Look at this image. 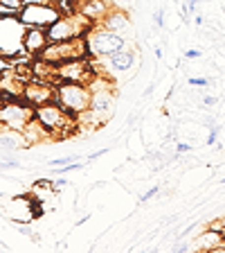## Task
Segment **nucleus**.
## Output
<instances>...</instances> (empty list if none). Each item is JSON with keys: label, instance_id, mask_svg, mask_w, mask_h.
<instances>
[{"label": "nucleus", "instance_id": "obj_1", "mask_svg": "<svg viewBox=\"0 0 225 253\" xmlns=\"http://www.w3.org/2000/svg\"><path fill=\"white\" fill-rule=\"evenodd\" d=\"M54 100L68 111L72 118L84 116L90 109V100H93V88L81 82H61L57 86V95Z\"/></svg>", "mask_w": 225, "mask_h": 253}, {"label": "nucleus", "instance_id": "obj_2", "mask_svg": "<svg viewBox=\"0 0 225 253\" xmlns=\"http://www.w3.org/2000/svg\"><path fill=\"white\" fill-rule=\"evenodd\" d=\"M95 27V23L90 18H86L84 14H63L57 23L47 27V39L50 43H61V41H74V39H81L86 37L90 30Z\"/></svg>", "mask_w": 225, "mask_h": 253}, {"label": "nucleus", "instance_id": "obj_3", "mask_svg": "<svg viewBox=\"0 0 225 253\" xmlns=\"http://www.w3.org/2000/svg\"><path fill=\"white\" fill-rule=\"evenodd\" d=\"M90 88H93V100H90V109L86 111L84 116H79L77 120H88L90 126H101L110 120L113 111H115V95L108 86H99V82L95 79L90 82Z\"/></svg>", "mask_w": 225, "mask_h": 253}, {"label": "nucleus", "instance_id": "obj_4", "mask_svg": "<svg viewBox=\"0 0 225 253\" xmlns=\"http://www.w3.org/2000/svg\"><path fill=\"white\" fill-rule=\"evenodd\" d=\"M86 43H88V54L97 59H108L115 52H120L122 47H126L124 34L113 30H106L104 25H95L93 30L86 34Z\"/></svg>", "mask_w": 225, "mask_h": 253}, {"label": "nucleus", "instance_id": "obj_5", "mask_svg": "<svg viewBox=\"0 0 225 253\" xmlns=\"http://www.w3.org/2000/svg\"><path fill=\"white\" fill-rule=\"evenodd\" d=\"M34 118H36L52 136H65L70 129H74V120H77V118L70 116L57 100L47 102V104H41V106H34Z\"/></svg>", "mask_w": 225, "mask_h": 253}, {"label": "nucleus", "instance_id": "obj_6", "mask_svg": "<svg viewBox=\"0 0 225 253\" xmlns=\"http://www.w3.org/2000/svg\"><path fill=\"white\" fill-rule=\"evenodd\" d=\"M88 57V43L86 37L74 39V41H61V43H47L45 50L38 54V59L47 61L50 66H61L72 59H86Z\"/></svg>", "mask_w": 225, "mask_h": 253}, {"label": "nucleus", "instance_id": "obj_7", "mask_svg": "<svg viewBox=\"0 0 225 253\" xmlns=\"http://www.w3.org/2000/svg\"><path fill=\"white\" fill-rule=\"evenodd\" d=\"M61 9L54 5H45V2H25L18 14H16V21L25 27H41V30H47V27L57 23L61 18Z\"/></svg>", "mask_w": 225, "mask_h": 253}, {"label": "nucleus", "instance_id": "obj_8", "mask_svg": "<svg viewBox=\"0 0 225 253\" xmlns=\"http://www.w3.org/2000/svg\"><path fill=\"white\" fill-rule=\"evenodd\" d=\"M32 120H34V106H30L23 97H18V100H5L0 104V126L2 129L23 131Z\"/></svg>", "mask_w": 225, "mask_h": 253}, {"label": "nucleus", "instance_id": "obj_9", "mask_svg": "<svg viewBox=\"0 0 225 253\" xmlns=\"http://www.w3.org/2000/svg\"><path fill=\"white\" fill-rule=\"evenodd\" d=\"M57 79L59 82H81L90 86V82H95V73L86 59H72V61L57 66Z\"/></svg>", "mask_w": 225, "mask_h": 253}, {"label": "nucleus", "instance_id": "obj_10", "mask_svg": "<svg viewBox=\"0 0 225 253\" xmlns=\"http://www.w3.org/2000/svg\"><path fill=\"white\" fill-rule=\"evenodd\" d=\"M57 95V88H52L50 84L45 82H27L25 84V90H23V100L27 102L30 106H41V104H47V102L54 100Z\"/></svg>", "mask_w": 225, "mask_h": 253}, {"label": "nucleus", "instance_id": "obj_11", "mask_svg": "<svg viewBox=\"0 0 225 253\" xmlns=\"http://www.w3.org/2000/svg\"><path fill=\"white\" fill-rule=\"evenodd\" d=\"M77 11L84 14L86 18H90L93 23H101L106 18V14L110 11L108 0H79Z\"/></svg>", "mask_w": 225, "mask_h": 253}, {"label": "nucleus", "instance_id": "obj_12", "mask_svg": "<svg viewBox=\"0 0 225 253\" xmlns=\"http://www.w3.org/2000/svg\"><path fill=\"white\" fill-rule=\"evenodd\" d=\"M50 43L47 39V32L41 30V27H27V32L23 34V47H25V52L30 54H41L45 50V45Z\"/></svg>", "mask_w": 225, "mask_h": 253}, {"label": "nucleus", "instance_id": "obj_13", "mask_svg": "<svg viewBox=\"0 0 225 253\" xmlns=\"http://www.w3.org/2000/svg\"><path fill=\"white\" fill-rule=\"evenodd\" d=\"M99 25H104L106 30H113V32H120L122 34V32H126L131 27V18H129V14L122 9H110Z\"/></svg>", "mask_w": 225, "mask_h": 253}, {"label": "nucleus", "instance_id": "obj_14", "mask_svg": "<svg viewBox=\"0 0 225 253\" xmlns=\"http://www.w3.org/2000/svg\"><path fill=\"white\" fill-rule=\"evenodd\" d=\"M30 142H27L25 133L23 131H14V129H0V147L2 149H18V147H27Z\"/></svg>", "mask_w": 225, "mask_h": 253}, {"label": "nucleus", "instance_id": "obj_15", "mask_svg": "<svg viewBox=\"0 0 225 253\" xmlns=\"http://www.w3.org/2000/svg\"><path fill=\"white\" fill-rule=\"evenodd\" d=\"M108 61L117 73H126V70H131L133 61H135V52H133L131 47H122L120 52H115L113 57H108Z\"/></svg>", "mask_w": 225, "mask_h": 253}, {"label": "nucleus", "instance_id": "obj_16", "mask_svg": "<svg viewBox=\"0 0 225 253\" xmlns=\"http://www.w3.org/2000/svg\"><path fill=\"white\" fill-rule=\"evenodd\" d=\"M23 133H25V138H27V142H30V145H36V142H43V140H47V138L52 136V133L47 131V129L41 125V122L36 120V118H34V120H32L30 125H27L25 129H23Z\"/></svg>", "mask_w": 225, "mask_h": 253}, {"label": "nucleus", "instance_id": "obj_17", "mask_svg": "<svg viewBox=\"0 0 225 253\" xmlns=\"http://www.w3.org/2000/svg\"><path fill=\"white\" fill-rule=\"evenodd\" d=\"M0 7L7 11H16V14H18V11L25 7V0H0Z\"/></svg>", "mask_w": 225, "mask_h": 253}, {"label": "nucleus", "instance_id": "obj_18", "mask_svg": "<svg viewBox=\"0 0 225 253\" xmlns=\"http://www.w3.org/2000/svg\"><path fill=\"white\" fill-rule=\"evenodd\" d=\"M79 161V156L74 154V156H63V158H54V161H50V168L52 169H57V168H63V165H70V163H77Z\"/></svg>", "mask_w": 225, "mask_h": 253}, {"label": "nucleus", "instance_id": "obj_19", "mask_svg": "<svg viewBox=\"0 0 225 253\" xmlns=\"http://www.w3.org/2000/svg\"><path fill=\"white\" fill-rule=\"evenodd\" d=\"M187 84L189 86H200V88H205V86L210 84V79H205V77H189Z\"/></svg>", "mask_w": 225, "mask_h": 253}, {"label": "nucleus", "instance_id": "obj_20", "mask_svg": "<svg viewBox=\"0 0 225 253\" xmlns=\"http://www.w3.org/2000/svg\"><path fill=\"white\" fill-rule=\"evenodd\" d=\"M158 192H160V188H158V185H153V188H149V190H147V192H144V195H142V197H140V201H142V204H144V201L153 199V197H156V195H158Z\"/></svg>", "mask_w": 225, "mask_h": 253}, {"label": "nucleus", "instance_id": "obj_21", "mask_svg": "<svg viewBox=\"0 0 225 253\" xmlns=\"http://www.w3.org/2000/svg\"><path fill=\"white\" fill-rule=\"evenodd\" d=\"M200 57H203V52H200L198 47H192V50L185 52V59H189V61H192V59H200Z\"/></svg>", "mask_w": 225, "mask_h": 253}, {"label": "nucleus", "instance_id": "obj_22", "mask_svg": "<svg viewBox=\"0 0 225 253\" xmlns=\"http://www.w3.org/2000/svg\"><path fill=\"white\" fill-rule=\"evenodd\" d=\"M0 168L2 169H16V168H21V163H18V161H2Z\"/></svg>", "mask_w": 225, "mask_h": 253}, {"label": "nucleus", "instance_id": "obj_23", "mask_svg": "<svg viewBox=\"0 0 225 253\" xmlns=\"http://www.w3.org/2000/svg\"><path fill=\"white\" fill-rule=\"evenodd\" d=\"M176 152H178V154L192 152V145H189V142H178V145H176Z\"/></svg>", "mask_w": 225, "mask_h": 253}, {"label": "nucleus", "instance_id": "obj_24", "mask_svg": "<svg viewBox=\"0 0 225 253\" xmlns=\"http://www.w3.org/2000/svg\"><path fill=\"white\" fill-rule=\"evenodd\" d=\"M216 133H219V129H214V126H212L210 136H207V145H216Z\"/></svg>", "mask_w": 225, "mask_h": 253}, {"label": "nucleus", "instance_id": "obj_25", "mask_svg": "<svg viewBox=\"0 0 225 253\" xmlns=\"http://www.w3.org/2000/svg\"><path fill=\"white\" fill-rule=\"evenodd\" d=\"M153 21H156V25H162V23H164V16H162V11H158V14L153 16Z\"/></svg>", "mask_w": 225, "mask_h": 253}, {"label": "nucleus", "instance_id": "obj_26", "mask_svg": "<svg viewBox=\"0 0 225 253\" xmlns=\"http://www.w3.org/2000/svg\"><path fill=\"white\" fill-rule=\"evenodd\" d=\"M108 152V149H97L95 154H90V161H95V158H99V156H104V154Z\"/></svg>", "mask_w": 225, "mask_h": 253}, {"label": "nucleus", "instance_id": "obj_27", "mask_svg": "<svg viewBox=\"0 0 225 253\" xmlns=\"http://www.w3.org/2000/svg\"><path fill=\"white\" fill-rule=\"evenodd\" d=\"M203 102H205V104H207V106H212V104H216V97H212V95H205V97H203Z\"/></svg>", "mask_w": 225, "mask_h": 253}, {"label": "nucleus", "instance_id": "obj_28", "mask_svg": "<svg viewBox=\"0 0 225 253\" xmlns=\"http://www.w3.org/2000/svg\"><path fill=\"white\" fill-rule=\"evenodd\" d=\"M63 185H68V179H57V181H54V188H63Z\"/></svg>", "mask_w": 225, "mask_h": 253}, {"label": "nucleus", "instance_id": "obj_29", "mask_svg": "<svg viewBox=\"0 0 225 253\" xmlns=\"http://www.w3.org/2000/svg\"><path fill=\"white\" fill-rule=\"evenodd\" d=\"M200 2H203V0H189L187 5H189V9L194 11V9H196V7H198V5H200Z\"/></svg>", "mask_w": 225, "mask_h": 253}, {"label": "nucleus", "instance_id": "obj_30", "mask_svg": "<svg viewBox=\"0 0 225 253\" xmlns=\"http://www.w3.org/2000/svg\"><path fill=\"white\" fill-rule=\"evenodd\" d=\"M194 23H196V25H203V16L196 14V16H194Z\"/></svg>", "mask_w": 225, "mask_h": 253}, {"label": "nucleus", "instance_id": "obj_31", "mask_svg": "<svg viewBox=\"0 0 225 253\" xmlns=\"http://www.w3.org/2000/svg\"><path fill=\"white\" fill-rule=\"evenodd\" d=\"M88 217H90V215H86V217H81V219H79V221H77V226H81V224H86V221H88Z\"/></svg>", "mask_w": 225, "mask_h": 253}, {"label": "nucleus", "instance_id": "obj_32", "mask_svg": "<svg viewBox=\"0 0 225 253\" xmlns=\"http://www.w3.org/2000/svg\"><path fill=\"white\" fill-rule=\"evenodd\" d=\"M221 183H225V176H223V179H221Z\"/></svg>", "mask_w": 225, "mask_h": 253}, {"label": "nucleus", "instance_id": "obj_33", "mask_svg": "<svg viewBox=\"0 0 225 253\" xmlns=\"http://www.w3.org/2000/svg\"><path fill=\"white\" fill-rule=\"evenodd\" d=\"M124 2H131V0H124Z\"/></svg>", "mask_w": 225, "mask_h": 253}, {"label": "nucleus", "instance_id": "obj_34", "mask_svg": "<svg viewBox=\"0 0 225 253\" xmlns=\"http://www.w3.org/2000/svg\"><path fill=\"white\" fill-rule=\"evenodd\" d=\"M0 104H2V97H0Z\"/></svg>", "mask_w": 225, "mask_h": 253}, {"label": "nucleus", "instance_id": "obj_35", "mask_svg": "<svg viewBox=\"0 0 225 253\" xmlns=\"http://www.w3.org/2000/svg\"><path fill=\"white\" fill-rule=\"evenodd\" d=\"M223 233H225V231H223Z\"/></svg>", "mask_w": 225, "mask_h": 253}]
</instances>
